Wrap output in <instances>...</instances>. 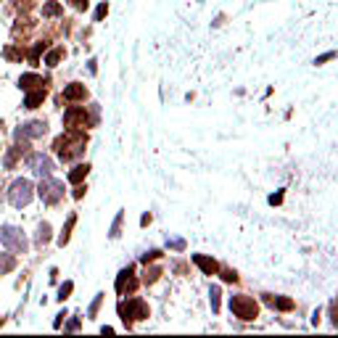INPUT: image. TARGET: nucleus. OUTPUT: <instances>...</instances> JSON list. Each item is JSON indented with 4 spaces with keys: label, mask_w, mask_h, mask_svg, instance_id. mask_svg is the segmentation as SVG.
<instances>
[{
    "label": "nucleus",
    "mask_w": 338,
    "mask_h": 338,
    "mask_svg": "<svg viewBox=\"0 0 338 338\" xmlns=\"http://www.w3.org/2000/svg\"><path fill=\"white\" fill-rule=\"evenodd\" d=\"M27 164H29V169L34 174H40V177H48V174L53 172V161L48 156H42V154H32L27 159Z\"/></svg>",
    "instance_id": "1a4fd4ad"
},
{
    "label": "nucleus",
    "mask_w": 338,
    "mask_h": 338,
    "mask_svg": "<svg viewBox=\"0 0 338 338\" xmlns=\"http://www.w3.org/2000/svg\"><path fill=\"white\" fill-rule=\"evenodd\" d=\"M0 127H3V122H0Z\"/></svg>",
    "instance_id": "ea45409f"
},
{
    "label": "nucleus",
    "mask_w": 338,
    "mask_h": 338,
    "mask_svg": "<svg viewBox=\"0 0 338 338\" xmlns=\"http://www.w3.org/2000/svg\"><path fill=\"white\" fill-rule=\"evenodd\" d=\"M330 322H333V325H338V307H335V301L330 304Z\"/></svg>",
    "instance_id": "f704fd0d"
},
{
    "label": "nucleus",
    "mask_w": 338,
    "mask_h": 338,
    "mask_svg": "<svg viewBox=\"0 0 338 338\" xmlns=\"http://www.w3.org/2000/svg\"><path fill=\"white\" fill-rule=\"evenodd\" d=\"M109 14V3H101L98 11H95V21H103V16Z\"/></svg>",
    "instance_id": "7c9ffc66"
},
{
    "label": "nucleus",
    "mask_w": 338,
    "mask_h": 338,
    "mask_svg": "<svg viewBox=\"0 0 338 338\" xmlns=\"http://www.w3.org/2000/svg\"><path fill=\"white\" fill-rule=\"evenodd\" d=\"M330 58H335V53H333V51H330V53H322V56H320V58H317V61H314V64L320 66V64H325V61H330Z\"/></svg>",
    "instance_id": "72a5a7b5"
},
{
    "label": "nucleus",
    "mask_w": 338,
    "mask_h": 338,
    "mask_svg": "<svg viewBox=\"0 0 338 338\" xmlns=\"http://www.w3.org/2000/svg\"><path fill=\"white\" fill-rule=\"evenodd\" d=\"M230 309H232V314H235L238 320H243V322H251V320L259 317V307H256V301H254L251 296H246V294L230 296Z\"/></svg>",
    "instance_id": "7ed1b4c3"
},
{
    "label": "nucleus",
    "mask_w": 338,
    "mask_h": 338,
    "mask_svg": "<svg viewBox=\"0 0 338 338\" xmlns=\"http://www.w3.org/2000/svg\"><path fill=\"white\" fill-rule=\"evenodd\" d=\"M262 299H264V304L270 307V309H277V312H291V309H294V299H288V296L262 294Z\"/></svg>",
    "instance_id": "9d476101"
},
{
    "label": "nucleus",
    "mask_w": 338,
    "mask_h": 338,
    "mask_svg": "<svg viewBox=\"0 0 338 338\" xmlns=\"http://www.w3.org/2000/svg\"><path fill=\"white\" fill-rule=\"evenodd\" d=\"M159 277H161V270H159V267H148V264H146V272H143V283H146V285H154V283L159 280Z\"/></svg>",
    "instance_id": "f3484780"
},
{
    "label": "nucleus",
    "mask_w": 338,
    "mask_h": 338,
    "mask_svg": "<svg viewBox=\"0 0 338 338\" xmlns=\"http://www.w3.org/2000/svg\"><path fill=\"white\" fill-rule=\"evenodd\" d=\"M48 240H51V225L40 222V227H37V246H45Z\"/></svg>",
    "instance_id": "6ab92c4d"
},
{
    "label": "nucleus",
    "mask_w": 338,
    "mask_h": 338,
    "mask_svg": "<svg viewBox=\"0 0 338 338\" xmlns=\"http://www.w3.org/2000/svg\"><path fill=\"white\" fill-rule=\"evenodd\" d=\"M74 291V283L72 280H66L61 288H58V301H64V299H69V294Z\"/></svg>",
    "instance_id": "bb28decb"
},
{
    "label": "nucleus",
    "mask_w": 338,
    "mask_h": 338,
    "mask_svg": "<svg viewBox=\"0 0 338 338\" xmlns=\"http://www.w3.org/2000/svg\"><path fill=\"white\" fill-rule=\"evenodd\" d=\"M193 262H196V267H201L206 275H217V272H219V264H217V259H212V256L193 254Z\"/></svg>",
    "instance_id": "f8f14e48"
},
{
    "label": "nucleus",
    "mask_w": 338,
    "mask_h": 338,
    "mask_svg": "<svg viewBox=\"0 0 338 338\" xmlns=\"http://www.w3.org/2000/svg\"><path fill=\"white\" fill-rule=\"evenodd\" d=\"M77 328H79V320H77V317H74L72 322H69V325H66V330H77Z\"/></svg>",
    "instance_id": "4c0bfd02"
},
{
    "label": "nucleus",
    "mask_w": 338,
    "mask_h": 338,
    "mask_svg": "<svg viewBox=\"0 0 338 338\" xmlns=\"http://www.w3.org/2000/svg\"><path fill=\"white\" fill-rule=\"evenodd\" d=\"M135 267H124V270L119 272V277H116V294L124 296V294H132V291L137 288V280H135Z\"/></svg>",
    "instance_id": "6e6552de"
},
{
    "label": "nucleus",
    "mask_w": 338,
    "mask_h": 338,
    "mask_svg": "<svg viewBox=\"0 0 338 338\" xmlns=\"http://www.w3.org/2000/svg\"><path fill=\"white\" fill-rule=\"evenodd\" d=\"M64 124L69 127V130H79V127H87L90 119H87V111L82 106H72V109H66L64 114Z\"/></svg>",
    "instance_id": "0eeeda50"
},
{
    "label": "nucleus",
    "mask_w": 338,
    "mask_h": 338,
    "mask_svg": "<svg viewBox=\"0 0 338 338\" xmlns=\"http://www.w3.org/2000/svg\"><path fill=\"white\" fill-rule=\"evenodd\" d=\"M122 219H124V214L119 212V214H116V219H114V225H111V238H119V230H122Z\"/></svg>",
    "instance_id": "cd10ccee"
},
{
    "label": "nucleus",
    "mask_w": 338,
    "mask_h": 338,
    "mask_svg": "<svg viewBox=\"0 0 338 338\" xmlns=\"http://www.w3.org/2000/svg\"><path fill=\"white\" fill-rule=\"evenodd\" d=\"M101 301H103V294H98V296H95V301H92V304H90V309H87V317H95V314H98V307H101Z\"/></svg>",
    "instance_id": "c756f323"
},
{
    "label": "nucleus",
    "mask_w": 338,
    "mask_h": 338,
    "mask_svg": "<svg viewBox=\"0 0 338 338\" xmlns=\"http://www.w3.org/2000/svg\"><path fill=\"white\" fill-rule=\"evenodd\" d=\"M148 304L143 299H127V301H122L119 304V317H122V322L127 325V328H132V322L135 320H148Z\"/></svg>",
    "instance_id": "f03ea898"
},
{
    "label": "nucleus",
    "mask_w": 338,
    "mask_h": 338,
    "mask_svg": "<svg viewBox=\"0 0 338 338\" xmlns=\"http://www.w3.org/2000/svg\"><path fill=\"white\" fill-rule=\"evenodd\" d=\"M169 249L182 251V249H185V240H182V238H172V240H169Z\"/></svg>",
    "instance_id": "2f4dec72"
},
{
    "label": "nucleus",
    "mask_w": 338,
    "mask_h": 338,
    "mask_svg": "<svg viewBox=\"0 0 338 338\" xmlns=\"http://www.w3.org/2000/svg\"><path fill=\"white\" fill-rule=\"evenodd\" d=\"M161 256H164V254H161L159 249H151V251H146V254L140 256V262H143V264H148V262H156V259H161Z\"/></svg>",
    "instance_id": "393cba45"
},
{
    "label": "nucleus",
    "mask_w": 338,
    "mask_h": 338,
    "mask_svg": "<svg viewBox=\"0 0 338 338\" xmlns=\"http://www.w3.org/2000/svg\"><path fill=\"white\" fill-rule=\"evenodd\" d=\"M85 98H87V87L79 85V82L66 85L64 87V95H61V101H85Z\"/></svg>",
    "instance_id": "9b49d317"
},
{
    "label": "nucleus",
    "mask_w": 338,
    "mask_h": 338,
    "mask_svg": "<svg viewBox=\"0 0 338 338\" xmlns=\"http://www.w3.org/2000/svg\"><path fill=\"white\" fill-rule=\"evenodd\" d=\"M37 193H40V198H42L45 204H58V201L64 198V182L53 180L51 174H48V177H42V180H40Z\"/></svg>",
    "instance_id": "423d86ee"
},
{
    "label": "nucleus",
    "mask_w": 338,
    "mask_h": 338,
    "mask_svg": "<svg viewBox=\"0 0 338 338\" xmlns=\"http://www.w3.org/2000/svg\"><path fill=\"white\" fill-rule=\"evenodd\" d=\"M280 201H283V193H277V196H270V204H272V206H277Z\"/></svg>",
    "instance_id": "e433bc0d"
},
{
    "label": "nucleus",
    "mask_w": 338,
    "mask_h": 338,
    "mask_svg": "<svg viewBox=\"0 0 338 338\" xmlns=\"http://www.w3.org/2000/svg\"><path fill=\"white\" fill-rule=\"evenodd\" d=\"M0 243H3L6 249H11L14 254H27V249H29L27 235L19 227H14V225H3V227H0Z\"/></svg>",
    "instance_id": "20e7f679"
},
{
    "label": "nucleus",
    "mask_w": 338,
    "mask_h": 338,
    "mask_svg": "<svg viewBox=\"0 0 338 338\" xmlns=\"http://www.w3.org/2000/svg\"><path fill=\"white\" fill-rule=\"evenodd\" d=\"M0 325H3V317H0Z\"/></svg>",
    "instance_id": "58836bf2"
},
{
    "label": "nucleus",
    "mask_w": 338,
    "mask_h": 338,
    "mask_svg": "<svg viewBox=\"0 0 338 338\" xmlns=\"http://www.w3.org/2000/svg\"><path fill=\"white\" fill-rule=\"evenodd\" d=\"M87 172H90V167H87V164H77L72 172H69V182H72V185H79V182H82V180L87 177Z\"/></svg>",
    "instance_id": "2eb2a0df"
},
{
    "label": "nucleus",
    "mask_w": 338,
    "mask_h": 338,
    "mask_svg": "<svg viewBox=\"0 0 338 338\" xmlns=\"http://www.w3.org/2000/svg\"><path fill=\"white\" fill-rule=\"evenodd\" d=\"M61 14V6L56 3V0H48V3L42 6V16H58Z\"/></svg>",
    "instance_id": "5701e85b"
},
{
    "label": "nucleus",
    "mask_w": 338,
    "mask_h": 338,
    "mask_svg": "<svg viewBox=\"0 0 338 338\" xmlns=\"http://www.w3.org/2000/svg\"><path fill=\"white\" fill-rule=\"evenodd\" d=\"M42 85H45V79L40 74H21V79H19L21 90H34V87H42Z\"/></svg>",
    "instance_id": "4468645a"
},
{
    "label": "nucleus",
    "mask_w": 338,
    "mask_h": 338,
    "mask_svg": "<svg viewBox=\"0 0 338 338\" xmlns=\"http://www.w3.org/2000/svg\"><path fill=\"white\" fill-rule=\"evenodd\" d=\"M45 95H48V92H45V87H37V90H29V95L24 98V109H37L40 103L45 101Z\"/></svg>",
    "instance_id": "ddd939ff"
},
{
    "label": "nucleus",
    "mask_w": 338,
    "mask_h": 338,
    "mask_svg": "<svg viewBox=\"0 0 338 338\" xmlns=\"http://www.w3.org/2000/svg\"><path fill=\"white\" fill-rule=\"evenodd\" d=\"M85 190H87L85 185H77V188H74V198H82V196H85Z\"/></svg>",
    "instance_id": "c9c22d12"
},
{
    "label": "nucleus",
    "mask_w": 338,
    "mask_h": 338,
    "mask_svg": "<svg viewBox=\"0 0 338 338\" xmlns=\"http://www.w3.org/2000/svg\"><path fill=\"white\" fill-rule=\"evenodd\" d=\"M3 56L8 58V61H21V58H24V51L16 48V45H8V48L3 51Z\"/></svg>",
    "instance_id": "412c9836"
},
{
    "label": "nucleus",
    "mask_w": 338,
    "mask_h": 338,
    "mask_svg": "<svg viewBox=\"0 0 338 338\" xmlns=\"http://www.w3.org/2000/svg\"><path fill=\"white\" fill-rule=\"evenodd\" d=\"M45 48H48V42H34V48L29 51V61L37 64V58H40V53H42Z\"/></svg>",
    "instance_id": "b1692460"
},
{
    "label": "nucleus",
    "mask_w": 338,
    "mask_h": 338,
    "mask_svg": "<svg viewBox=\"0 0 338 338\" xmlns=\"http://www.w3.org/2000/svg\"><path fill=\"white\" fill-rule=\"evenodd\" d=\"M74 225H77V217L72 214V217L66 219V225H64V232L58 235V246H66V243H69V235H72V227Z\"/></svg>",
    "instance_id": "dca6fc26"
},
{
    "label": "nucleus",
    "mask_w": 338,
    "mask_h": 338,
    "mask_svg": "<svg viewBox=\"0 0 338 338\" xmlns=\"http://www.w3.org/2000/svg\"><path fill=\"white\" fill-rule=\"evenodd\" d=\"M219 272H222V280H225V283H235V280H238V272L230 270V267H219Z\"/></svg>",
    "instance_id": "a878e982"
},
{
    "label": "nucleus",
    "mask_w": 338,
    "mask_h": 338,
    "mask_svg": "<svg viewBox=\"0 0 338 338\" xmlns=\"http://www.w3.org/2000/svg\"><path fill=\"white\" fill-rule=\"evenodd\" d=\"M209 296H212V312H219V296H222V294H219V288L214 285L212 291H209Z\"/></svg>",
    "instance_id": "c85d7f7f"
},
{
    "label": "nucleus",
    "mask_w": 338,
    "mask_h": 338,
    "mask_svg": "<svg viewBox=\"0 0 338 338\" xmlns=\"http://www.w3.org/2000/svg\"><path fill=\"white\" fill-rule=\"evenodd\" d=\"M85 143H87V135L82 130H69L66 135L56 137L53 151L58 154V159H61V161H74L77 156L85 154Z\"/></svg>",
    "instance_id": "f257e3e1"
},
{
    "label": "nucleus",
    "mask_w": 338,
    "mask_h": 338,
    "mask_svg": "<svg viewBox=\"0 0 338 338\" xmlns=\"http://www.w3.org/2000/svg\"><path fill=\"white\" fill-rule=\"evenodd\" d=\"M16 267V259L11 254H0V275H6V272H11Z\"/></svg>",
    "instance_id": "a211bd4d"
},
{
    "label": "nucleus",
    "mask_w": 338,
    "mask_h": 338,
    "mask_svg": "<svg viewBox=\"0 0 338 338\" xmlns=\"http://www.w3.org/2000/svg\"><path fill=\"white\" fill-rule=\"evenodd\" d=\"M19 154H21V148H11L8 151V154H6V161H3V164H6V169H14L16 167V161H19Z\"/></svg>",
    "instance_id": "aec40b11"
},
{
    "label": "nucleus",
    "mask_w": 338,
    "mask_h": 338,
    "mask_svg": "<svg viewBox=\"0 0 338 338\" xmlns=\"http://www.w3.org/2000/svg\"><path fill=\"white\" fill-rule=\"evenodd\" d=\"M64 56H66V51H64V48H56V51H51V53H48L45 64H48V66H58V61H61Z\"/></svg>",
    "instance_id": "4be33fe9"
},
{
    "label": "nucleus",
    "mask_w": 338,
    "mask_h": 338,
    "mask_svg": "<svg viewBox=\"0 0 338 338\" xmlns=\"http://www.w3.org/2000/svg\"><path fill=\"white\" fill-rule=\"evenodd\" d=\"M72 6H74L77 11H85V8L90 6V0H72Z\"/></svg>",
    "instance_id": "473e14b6"
},
{
    "label": "nucleus",
    "mask_w": 338,
    "mask_h": 338,
    "mask_svg": "<svg viewBox=\"0 0 338 338\" xmlns=\"http://www.w3.org/2000/svg\"><path fill=\"white\" fill-rule=\"evenodd\" d=\"M32 196H34V185H32L27 177H19V180H14V182H11V190H8V201L14 204L16 209L27 206V204L32 201Z\"/></svg>",
    "instance_id": "39448f33"
}]
</instances>
